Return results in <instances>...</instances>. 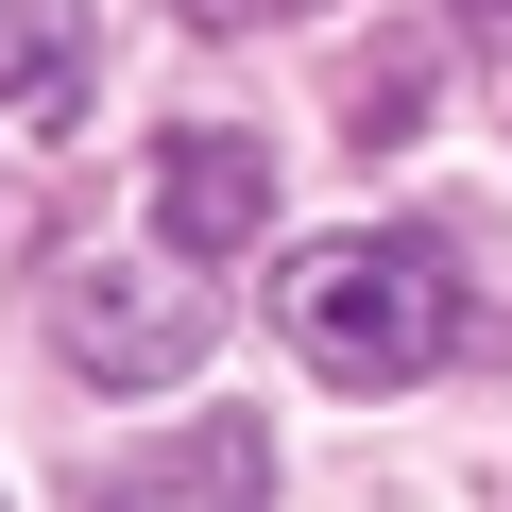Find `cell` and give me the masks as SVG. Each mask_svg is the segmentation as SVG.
Masks as SVG:
<instances>
[{
	"mask_svg": "<svg viewBox=\"0 0 512 512\" xmlns=\"http://www.w3.org/2000/svg\"><path fill=\"white\" fill-rule=\"evenodd\" d=\"M154 222H171V256H239L256 222H274V154H256V137H222V120L154 137Z\"/></svg>",
	"mask_w": 512,
	"mask_h": 512,
	"instance_id": "3957f363",
	"label": "cell"
},
{
	"mask_svg": "<svg viewBox=\"0 0 512 512\" xmlns=\"http://www.w3.org/2000/svg\"><path fill=\"white\" fill-rule=\"evenodd\" d=\"M342 120H359V137H376V154H393V137H410V120H427V52H376V69H359V86H342Z\"/></svg>",
	"mask_w": 512,
	"mask_h": 512,
	"instance_id": "8992f818",
	"label": "cell"
},
{
	"mask_svg": "<svg viewBox=\"0 0 512 512\" xmlns=\"http://www.w3.org/2000/svg\"><path fill=\"white\" fill-rule=\"evenodd\" d=\"M461 18H495V35H512V0H461Z\"/></svg>",
	"mask_w": 512,
	"mask_h": 512,
	"instance_id": "ba28073f",
	"label": "cell"
},
{
	"mask_svg": "<svg viewBox=\"0 0 512 512\" xmlns=\"http://www.w3.org/2000/svg\"><path fill=\"white\" fill-rule=\"evenodd\" d=\"M256 495H274V444H256V410L171 427V444H137V461L103 478V512H256Z\"/></svg>",
	"mask_w": 512,
	"mask_h": 512,
	"instance_id": "277c9868",
	"label": "cell"
},
{
	"mask_svg": "<svg viewBox=\"0 0 512 512\" xmlns=\"http://www.w3.org/2000/svg\"><path fill=\"white\" fill-rule=\"evenodd\" d=\"M86 86H103V18L86 0H0V120L52 137V120H86Z\"/></svg>",
	"mask_w": 512,
	"mask_h": 512,
	"instance_id": "5b68a950",
	"label": "cell"
},
{
	"mask_svg": "<svg viewBox=\"0 0 512 512\" xmlns=\"http://www.w3.org/2000/svg\"><path fill=\"white\" fill-rule=\"evenodd\" d=\"M52 342H69L86 376L154 393V376H188V359L222 342V291H188V256H86V274L52 291Z\"/></svg>",
	"mask_w": 512,
	"mask_h": 512,
	"instance_id": "7a4b0ae2",
	"label": "cell"
},
{
	"mask_svg": "<svg viewBox=\"0 0 512 512\" xmlns=\"http://www.w3.org/2000/svg\"><path fill=\"white\" fill-rule=\"evenodd\" d=\"M274 325L342 376V393H393V376H444L461 359V256L427 239V222H342V239H308L291 274H274Z\"/></svg>",
	"mask_w": 512,
	"mask_h": 512,
	"instance_id": "6da1fadb",
	"label": "cell"
},
{
	"mask_svg": "<svg viewBox=\"0 0 512 512\" xmlns=\"http://www.w3.org/2000/svg\"><path fill=\"white\" fill-rule=\"evenodd\" d=\"M256 18H308V0H188V35H256Z\"/></svg>",
	"mask_w": 512,
	"mask_h": 512,
	"instance_id": "52a82bcc",
	"label": "cell"
}]
</instances>
